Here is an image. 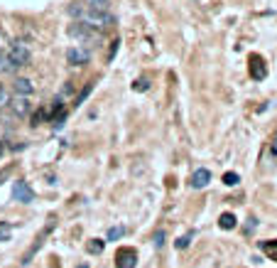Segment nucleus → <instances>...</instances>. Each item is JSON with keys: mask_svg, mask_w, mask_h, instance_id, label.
Returning a JSON list of instances; mask_svg holds the SVG:
<instances>
[{"mask_svg": "<svg viewBox=\"0 0 277 268\" xmlns=\"http://www.w3.org/2000/svg\"><path fill=\"white\" fill-rule=\"evenodd\" d=\"M5 55L10 57L20 69L27 67V64H30V57H32V52H30V42H27L25 37H17V40H12L10 47L5 49Z\"/></svg>", "mask_w": 277, "mask_h": 268, "instance_id": "nucleus-1", "label": "nucleus"}, {"mask_svg": "<svg viewBox=\"0 0 277 268\" xmlns=\"http://www.w3.org/2000/svg\"><path fill=\"white\" fill-rule=\"evenodd\" d=\"M78 23L93 27L96 32H103V30H108V27L113 25V17L108 15V12H91V10H86V12H84V17H81Z\"/></svg>", "mask_w": 277, "mask_h": 268, "instance_id": "nucleus-2", "label": "nucleus"}, {"mask_svg": "<svg viewBox=\"0 0 277 268\" xmlns=\"http://www.w3.org/2000/svg\"><path fill=\"white\" fill-rule=\"evenodd\" d=\"M8 109H10L17 118H27L30 113H32V101H30V96H12L10 103H8Z\"/></svg>", "mask_w": 277, "mask_h": 268, "instance_id": "nucleus-3", "label": "nucleus"}, {"mask_svg": "<svg viewBox=\"0 0 277 268\" xmlns=\"http://www.w3.org/2000/svg\"><path fill=\"white\" fill-rule=\"evenodd\" d=\"M91 55L86 49H81V47H69L67 49V62L71 67H84V64H89Z\"/></svg>", "mask_w": 277, "mask_h": 268, "instance_id": "nucleus-4", "label": "nucleus"}, {"mask_svg": "<svg viewBox=\"0 0 277 268\" xmlns=\"http://www.w3.org/2000/svg\"><path fill=\"white\" fill-rule=\"evenodd\" d=\"M137 266V254L135 248H121L115 256V268H135Z\"/></svg>", "mask_w": 277, "mask_h": 268, "instance_id": "nucleus-5", "label": "nucleus"}, {"mask_svg": "<svg viewBox=\"0 0 277 268\" xmlns=\"http://www.w3.org/2000/svg\"><path fill=\"white\" fill-rule=\"evenodd\" d=\"M12 94H17V96H32L34 81L27 77H15V81H12Z\"/></svg>", "mask_w": 277, "mask_h": 268, "instance_id": "nucleus-6", "label": "nucleus"}, {"mask_svg": "<svg viewBox=\"0 0 277 268\" xmlns=\"http://www.w3.org/2000/svg\"><path fill=\"white\" fill-rule=\"evenodd\" d=\"M12 197H15V202L30 204V202L34 200V192L27 187V182H15V185H12Z\"/></svg>", "mask_w": 277, "mask_h": 268, "instance_id": "nucleus-7", "label": "nucleus"}, {"mask_svg": "<svg viewBox=\"0 0 277 268\" xmlns=\"http://www.w3.org/2000/svg\"><path fill=\"white\" fill-rule=\"evenodd\" d=\"M209 182H211V170H206V168H199L191 175V180H189V185H191L194 190H204Z\"/></svg>", "mask_w": 277, "mask_h": 268, "instance_id": "nucleus-8", "label": "nucleus"}, {"mask_svg": "<svg viewBox=\"0 0 277 268\" xmlns=\"http://www.w3.org/2000/svg\"><path fill=\"white\" fill-rule=\"evenodd\" d=\"M250 74H253V79H265L267 67L260 57H253V59H250Z\"/></svg>", "mask_w": 277, "mask_h": 268, "instance_id": "nucleus-9", "label": "nucleus"}, {"mask_svg": "<svg viewBox=\"0 0 277 268\" xmlns=\"http://www.w3.org/2000/svg\"><path fill=\"white\" fill-rule=\"evenodd\" d=\"M84 5H86V10H91V12H108L111 0H84Z\"/></svg>", "mask_w": 277, "mask_h": 268, "instance_id": "nucleus-10", "label": "nucleus"}, {"mask_svg": "<svg viewBox=\"0 0 277 268\" xmlns=\"http://www.w3.org/2000/svg\"><path fill=\"white\" fill-rule=\"evenodd\" d=\"M260 251L270 261H277V239H272V241H260Z\"/></svg>", "mask_w": 277, "mask_h": 268, "instance_id": "nucleus-11", "label": "nucleus"}, {"mask_svg": "<svg viewBox=\"0 0 277 268\" xmlns=\"http://www.w3.org/2000/svg\"><path fill=\"white\" fill-rule=\"evenodd\" d=\"M67 12H69V17H74V20H81V17H84V12H86V5H84V3H69Z\"/></svg>", "mask_w": 277, "mask_h": 268, "instance_id": "nucleus-12", "label": "nucleus"}, {"mask_svg": "<svg viewBox=\"0 0 277 268\" xmlns=\"http://www.w3.org/2000/svg\"><path fill=\"white\" fill-rule=\"evenodd\" d=\"M0 62H3V72H8V74H15V72H17V64H15V62H12L10 57L5 55V52H0Z\"/></svg>", "mask_w": 277, "mask_h": 268, "instance_id": "nucleus-13", "label": "nucleus"}, {"mask_svg": "<svg viewBox=\"0 0 277 268\" xmlns=\"http://www.w3.org/2000/svg\"><path fill=\"white\" fill-rule=\"evenodd\" d=\"M219 224H221V229H226V231H231V229H235V217H233L231 212L221 214V219H219Z\"/></svg>", "mask_w": 277, "mask_h": 268, "instance_id": "nucleus-14", "label": "nucleus"}, {"mask_svg": "<svg viewBox=\"0 0 277 268\" xmlns=\"http://www.w3.org/2000/svg\"><path fill=\"white\" fill-rule=\"evenodd\" d=\"M103 246H106V241H101V239H91L89 244H86V248H89V254H101Z\"/></svg>", "mask_w": 277, "mask_h": 268, "instance_id": "nucleus-15", "label": "nucleus"}, {"mask_svg": "<svg viewBox=\"0 0 277 268\" xmlns=\"http://www.w3.org/2000/svg\"><path fill=\"white\" fill-rule=\"evenodd\" d=\"M12 99V94L5 86H0V109H8V103H10Z\"/></svg>", "mask_w": 277, "mask_h": 268, "instance_id": "nucleus-16", "label": "nucleus"}, {"mask_svg": "<svg viewBox=\"0 0 277 268\" xmlns=\"http://www.w3.org/2000/svg\"><path fill=\"white\" fill-rule=\"evenodd\" d=\"M238 182H241V177H238L235 172H226V175H223V185H228V187H235Z\"/></svg>", "mask_w": 277, "mask_h": 268, "instance_id": "nucleus-17", "label": "nucleus"}, {"mask_svg": "<svg viewBox=\"0 0 277 268\" xmlns=\"http://www.w3.org/2000/svg\"><path fill=\"white\" fill-rule=\"evenodd\" d=\"M123 234H125V229H123V226H113L111 231H108V241H115V239H121Z\"/></svg>", "mask_w": 277, "mask_h": 268, "instance_id": "nucleus-18", "label": "nucleus"}, {"mask_svg": "<svg viewBox=\"0 0 277 268\" xmlns=\"http://www.w3.org/2000/svg\"><path fill=\"white\" fill-rule=\"evenodd\" d=\"M8 47H10V40H8V34L0 30V52H5Z\"/></svg>", "mask_w": 277, "mask_h": 268, "instance_id": "nucleus-19", "label": "nucleus"}, {"mask_svg": "<svg viewBox=\"0 0 277 268\" xmlns=\"http://www.w3.org/2000/svg\"><path fill=\"white\" fill-rule=\"evenodd\" d=\"M133 89L135 91H147V89H150V81H147V79H140V81H137V84H135V86H133Z\"/></svg>", "mask_w": 277, "mask_h": 268, "instance_id": "nucleus-20", "label": "nucleus"}, {"mask_svg": "<svg viewBox=\"0 0 277 268\" xmlns=\"http://www.w3.org/2000/svg\"><path fill=\"white\" fill-rule=\"evenodd\" d=\"M67 94H74V84H71V81H67V84H64V89H62V94H59V96H67Z\"/></svg>", "mask_w": 277, "mask_h": 268, "instance_id": "nucleus-21", "label": "nucleus"}, {"mask_svg": "<svg viewBox=\"0 0 277 268\" xmlns=\"http://www.w3.org/2000/svg\"><path fill=\"white\" fill-rule=\"evenodd\" d=\"M189 246V236H182V239H177V248H187Z\"/></svg>", "mask_w": 277, "mask_h": 268, "instance_id": "nucleus-22", "label": "nucleus"}, {"mask_svg": "<svg viewBox=\"0 0 277 268\" xmlns=\"http://www.w3.org/2000/svg\"><path fill=\"white\" fill-rule=\"evenodd\" d=\"M155 246H157V248L162 246V231H157V234H155Z\"/></svg>", "mask_w": 277, "mask_h": 268, "instance_id": "nucleus-23", "label": "nucleus"}, {"mask_svg": "<svg viewBox=\"0 0 277 268\" xmlns=\"http://www.w3.org/2000/svg\"><path fill=\"white\" fill-rule=\"evenodd\" d=\"M10 239V234H5V231H0V241H8Z\"/></svg>", "mask_w": 277, "mask_h": 268, "instance_id": "nucleus-24", "label": "nucleus"}, {"mask_svg": "<svg viewBox=\"0 0 277 268\" xmlns=\"http://www.w3.org/2000/svg\"><path fill=\"white\" fill-rule=\"evenodd\" d=\"M3 153H5V146H3V143H0V157H3Z\"/></svg>", "mask_w": 277, "mask_h": 268, "instance_id": "nucleus-25", "label": "nucleus"}, {"mask_svg": "<svg viewBox=\"0 0 277 268\" xmlns=\"http://www.w3.org/2000/svg\"><path fill=\"white\" fill-rule=\"evenodd\" d=\"M272 153H275V155H277V140H275V146H272Z\"/></svg>", "mask_w": 277, "mask_h": 268, "instance_id": "nucleus-26", "label": "nucleus"}, {"mask_svg": "<svg viewBox=\"0 0 277 268\" xmlns=\"http://www.w3.org/2000/svg\"><path fill=\"white\" fill-rule=\"evenodd\" d=\"M0 72H3V62H0Z\"/></svg>", "mask_w": 277, "mask_h": 268, "instance_id": "nucleus-27", "label": "nucleus"}]
</instances>
